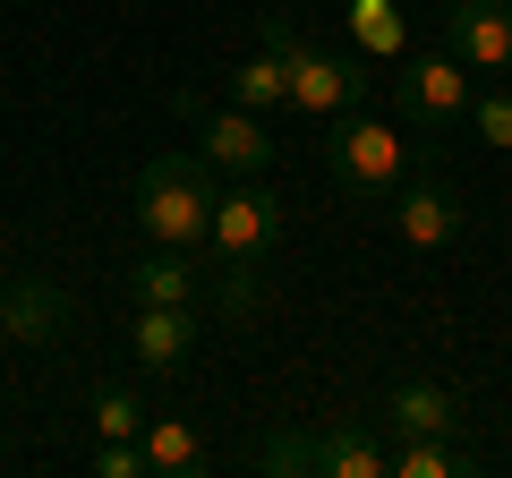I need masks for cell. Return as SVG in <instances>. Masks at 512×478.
<instances>
[{"label": "cell", "instance_id": "11", "mask_svg": "<svg viewBox=\"0 0 512 478\" xmlns=\"http://www.w3.org/2000/svg\"><path fill=\"white\" fill-rule=\"evenodd\" d=\"M384 427H393V444L402 436H461V393L436 385V376H410V385L384 393Z\"/></svg>", "mask_w": 512, "mask_h": 478}, {"label": "cell", "instance_id": "7", "mask_svg": "<svg viewBox=\"0 0 512 478\" xmlns=\"http://www.w3.org/2000/svg\"><path fill=\"white\" fill-rule=\"evenodd\" d=\"M384 205H393V239H402V248H453L461 222H470V205H461L444 180H419V171H410Z\"/></svg>", "mask_w": 512, "mask_h": 478}, {"label": "cell", "instance_id": "16", "mask_svg": "<svg viewBox=\"0 0 512 478\" xmlns=\"http://www.w3.org/2000/svg\"><path fill=\"white\" fill-rule=\"evenodd\" d=\"M350 43H359L367 60H402L410 52V26L393 0H350Z\"/></svg>", "mask_w": 512, "mask_h": 478}, {"label": "cell", "instance_id": "9", "mask_svg": "<svg viewBox=\"0 0 512 478\" xmlns=\"http://www.w3.org/2000/svg\"><path fill=\"white\" fill-rule=\"evenodd\" d=\"M69 316H77V299L60 291L52 274L0 282V333H9V342H26V350H52L60 333H69Z\"/></svg>", "mask_w": 512, "mask_h": 478}, {"label": "cell", "instance_id": "18", "mask_svg": "<svg viewBox=\"0 0 512 478\" xmlns=\"http://www.w3.org/2000/svg\"><path fill=\"white\" fill-rule=\"evenodd\" d=\"M214 299H222V316H256V308H265V265H222Z\"/></svg>", "mask_w": 512, "mask_h": 478}, {"label": "cell", "instance_id": "1", "mask_svg": "<svg viewBox=\"0 0 512 478\" xmlns=\"http://www.w3.org/2000/svg\"><path fill=\"white\" fill-rule=\"evenodd\" d=\"M214 163L205 154H154L146 171H137V231L154 239V248H205V231H214Z\"/></svg>", "mask_w": 512, "mask_h": 478}, {"label": "cell", "instance_id": "21", "mask_svg": "<svg viewBox=\"0 0 512 478\" xmlns=\"http://www.w3.org/2000/svg\"><path fill=\"white\" fill-rule=\"evenodd\" d=\"M0 9H26V0H0Z\"/></svg>", "mask_w": 512, "mask_h": 478}, {"label": "cell", "instance_id": "17", "mask_svg": "<svg viewBox=\"0 0 512 478\" xmlns=\"http://www.w3.org/2000/svg\"><path fill=\"white\" fill-rule=\"evenodd\" d=\"M453 470H470V453L453 436H402L393 444V478H453Z\"/></svg>", "mask_w": 512, "mask_h": 478}, {"label": "cell", "instance_id": "6", "mask_svg": "<svg viewBox=\"0 0 512 478\" xmlns=\"http://www.w3.org/2000/svg\"><path fill=\"white\" fill-rule=\"evenodd\" d=\"M282 239V197L265 180H231L214 197V231H205V248H214V265H265V248Z\"/></svg>", "mask_w": 512, "mask_h": 478}, {"label": "cell", "instance_id": "20", "mask_svg": "<svg viewBox=\"0 0 512 478\" xmlns=\"http://www.w3.org/2000/svg\"><path fill=\"white\" fill-rule=\"evenodd\" d=\"M470 129L512 154V94H470Z\"/></svg>", "mask_w": 512, "mask_h": 478}, {"label": "cell", "instance_id": "2", "mask_svg": "<svg viewBox=\"0 0 512 478\" xmlns=\"http://www.w3.org/2000/svg\"><path fill=\"white\" fill-rule=\"evenodd\" d=\"M325 171L342 197H393V188L419 171V146H402L393 120H367V111H342L325 137Z\"/></svg>", "mask_w": 512, "mask_h": 478}, {"label": "cell", "instance_id": "8", "mask_svg": "<svg viewBox=\"0 0 512 478\" xmlns=\"http://www.w3.org/2000/svg\"><path fill=\"white\" fill-rule=\"evenodd\" d=\"M444 52L461 69H512V0H453L444 9Z\"/></svg>", "mask_w": 512, "mask_h": 478}, {"label": "cell", "instance_id": "4", "mask_svg": "<svg viewBox=\"0 0 512 478\" xmlns=\"http://www.w3.org/2000/svg\"><path fill=\"white\" fill-rule=\"evenodd\" d=\"M265 43H282V60H291V111H308V120H342V111H359L367 86H376L350 52H325V43L291 35L282 18L265 26Z\"/></svg>", "mask_w": 512, "mask_h": 478}, {"label": "cell", "instance_id": "3", "mask_svg": "<svg viewBox=\"0 0 512 478\" xmlns=\"http://www.w3.org/2000/svg\"><path fill=\"white\" fill-rule=\"evenodd\" d=\"M171 111L188 120V146L205 154V163L222 171V180H265L274 171V137H265V120L239 103H205V94H171Z\"/></svg>", "mask_w": 512, "mask_h": 478}, {"label": "cell", "instance_id": "12", "mask_svg": "<svg viewBox=\"0 0 512 478\" xmlns=\"http://www.w3.org/2000/svg\"><path fill=\"white\" fill-rule=\"evenodd\" d=\"M128 350H137V368L180 376L188 350H197V308H137L128 316Z\"/></svg>", "mask_w": 512, "mask_h": 478}, {"label": "cell", "instance_id": "19", "mask_svg": "<svg viewBox=\"0 0 512 478\" xmlns=\"http://www.w3.org/2000/svg\"><path fill=\"white\" fill-rule=\"evenodd\" d=\"M94 427H103V436H137V427H146V402L128 385H94Z\"/></svg>", "mask_w": 512, "mask_h": 478}, {"label": "cell", "instance_id": "13", "mask_svg": "<svg viewBox=\"0 0 512 478\" xmlns=\"http://www.w3.org/2000/svg\"><path fill=\"white\" fill-rule=\"evenodd\" d=\"M316 478H393V444L367 427H316Z\"/></svg>", "mask_w": 512, "mask_h": 478}, {"label": "cell", "instance_id": "15", "mask_svg": "<svg viewBox=\"0 0 512 478\" xmlns=\"http://www.w3.org/2000/svg\"><path fill=\"white\" fill-rule=\"evenodd\" d=\"M137 444H146V470L154 478L205 470V444H197V427H188V419H146V427H137Z\"/></svg>", "mask_w": 512, "mask_h": 478}, {"label": "cell", "instance_id": "14", "mask_svg": "<svg viewBox=\"0 0 512 478\" xmlns=\"http://www.w3.org/2000/svg\"><path fill=\"white\" fill-rule=\"evenodd\" d=\"M222 86H231V103L256 111V120H265V111H291V60H282V43H265L256 60H239Z\"/></svg>", "mask_w": 512, "mask_h": 478}, {"label": "cell", "instance_id": "10", "mask_svg": "<svg viewBox=\"0 0 512 478\" xmlns=\"http://www.w3.org/2000/svg\"><path fill=\"white\" fill-rule=\"evenodd\" d=\"M120 282H128L137 308H197V291H205L197 248H154V239H146V257H137V265H120Z\"/></svg>", "mask_w": 512, "mask_h": 478}, {"label": "cell", "instance_id": "5", "mask_svg": "<svg viewBox=\"0 0 512 478\" xmlns=\"http://www.w3.org/2000/svg\"><path fill=\"white\" fill-rule=\"evenodd\" d=\"M470 111V77H461L453 52H402L393 60V120L419 137H444Z\"/></svg>", "mask_w": 512, "mask_h": 478}]
</instances>
